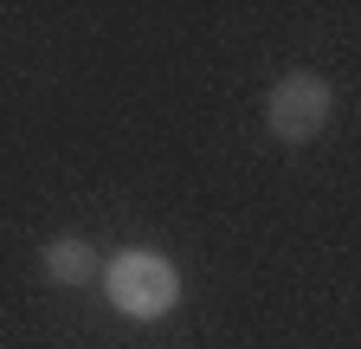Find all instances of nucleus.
I'll return each mask as SVG.
<instances>
[{
    "mask_svg": "<svg viewBox=\"0 0 361 349\" xmlns=\"http://www.w3.org/2000/svg\"><path fill=\"white\" fill-rule=\"evenodd\" d=\"M104 291H110V304H116L123 317L155 324V317H168L174 304H180V272L168 266L161 252L129 246V252H116L110 266H104Z\"/></svg>",
    "mask_w": 361,
    "mask_h": 349,
    "instance_id": "f257e3e1",
    "label": "nucleus"
},
{
    "mask_svg": "<svg viewBox=\"0 0 361 349\" xmlns=\"http://www.w3.org/2000/svg\"><path fill=\"white\" fill-rule=\"evenodd\" d=\"M329 78H316V71H284L278 84H271V97H264V129L278 143H316L329 129Z\"/></svg>",
    "mask_w": 361,
    "mask_h": 349,
    "instance_id": "f03ea898",
    "label": "nucleus"
},
{
    "mask_svg": "<svg viewBox=\"0 0 361 349\" xmlns=\"http://www.w3.org/2000/svg\"><path fill=\"white\" fill-rule=\"evenodd\" d=\"M45 272H52L59 285H90V278H104V259L84 239H52L45 246Z\"/></svg>",
    "mask_w": 361,
    "mask_h": 349,
    "instance_id": "7ed1b4c3",
    "label": "nucleus"
}]
</instances>
